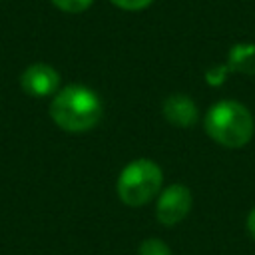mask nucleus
<instances>
[{"label": "nucleus", "instance_id": "4", "mask_svg": "<svg viewBox=\"0 0 255 255\" xmlns=\"http://www.w3.org/2000/svg\"><path fill=\"white\" fill-rule=\"evenodd\" d=\"M191 203H193V197H191L189 187L181 183H173L159 193L157 203H155V217L165 227H171L187 217Z\"/></svg>", "mask_w": 255, "mask_h": 255}, {"label": "nucleus", "instance_id": "9", "mask_svg": "<svg viewBox=\"0 0 255 255\" xmlns=\"http://www.w3.org/2000/svg\"><path fill=\"white\" fill-rule=\"evenodd\" d=\"M94 0H52V4L64 12H72V14H78V12H84L92 6Z\"/></svg>", "mask_w": 255, "mask_h": 255}, {"label": "nucleus", "instance_id": "7", "mask_svg": "<svg viewBox=\"0 0 255 255\" xmlns=\"http://www.w3.org/2000/svg\"><path fill=\"white\" fill-rule=\"evenodd\" d=\"M229 72L255 74V44H235L227 58Z\"/></svg>", "mask_w": 255, "mask_h": 255}, {"label": "nucleus", "instance_id": "2", "mask_svg": "<svg viewBox=\"0 0 255 255\" xmlns=\"http://www.w3.org/2000/svg\"><path fill=\"white\" fill-rule=\"evenodd\" d=\"M205 133L225 147H243L255 129L251 112L233 100L217 102L205 116Z\"/></svg>", "mask_w": 255, "mask_h": 255}, {"label": "nucleus", "instance_id": "3", "mask_svg": "<svg viewBox=\"0 0 255 255\" xmlns=\"http://www.w3.org/2000/svg\"><path fill=\"white\" fill-rule=\"evenodd\" d=\"M161 167L145 157L128 163L118 177V195L129 207H139L151 201L161 189Z\"/></svg>", "mask_w": 255, "mask_h": 255}, {"label": "nucleus", "instance_id": "8", "mask_svg": "<svg viewBox=\"0 0 255 255\" xmlns=\"http://www.w3.org/2000/svg\"><path fill=\"white\" fill-rule=\"evenodd\" d=\"M137 255H171V251H169V247L161 239L149 237V239H145V241L139 243Z\"/></svg>", "mask_w": 255, "mask_h": 255}, {"label": "nucleus", "instance_id": "1", "mask_svg": "<svg viewBox=\"0 0 255 255\" xmlns=\"http://www.w3.org/2000/svg\"><path fill=\"white\" fill-rule=\"evenodd\" d=\"M50 116L66 131H88L102 118V102L94 90L70 84L54 96Z\"/></svg>", "mask_w": 255, "mask_h": 255}, {"label": "nucleus", "instance_id": "5", "mask_svg": "<svg viewBox=\"0 0 255 255\" xmlns=\"http://www.w3.org/2000/svg\"><path fill=\"white\" fill-rule=\"evenodd\" d=\"M20 86L34 98L52 96L60 86V74L48 64H32L22 72Z\"/></svg>", "mask_w": 255, "mask_h": 255}, {"label": "nucleus", "instance_id": "12", "mask_svg": "<svg viewBox=\"0 0 255 255\" xmlns=\"http://www.w3.org/2000/svg\"><path fill=\"white\" fill-rule=\"evenodd\" d=\"M247 231H249V235L255 239V207L249 211V215H247Z\"/></svg>", "mask_w": 255, "mask_h": 255}, {"label": "nucleus", "instance_id": "6", "mask_svg": "<svg viewBox=\"0 0 255 255\" xmlns=\"http://www.w3.org/2000/svg\"><path fill=\"white\" fill-rule=\"evenodd\" d=\"M163 118L177 128H189L197 122V106L185 94H171L163 102Z\"/></svg>", "mask_w": 255, "mask_h": 255}, {"label": "nucleus", "instance_id": "11", "mask_svg": "<svg viewBox=\"0 0 255 255\" xmlns=\"http://www.w3.org/2000/svg\"><path fill=\"white\" fill-rule=\"evenodd\" d=\"M110 2L122 10H141V8L149 6L153 0H110Z\"/></svg>", "mask_w": 255, "mask_h": 255}, {"label": "nucleus", "instance_id": "10", "mask_svg": "<svg viewBox=\"0 0 255 255\" xmlns=\"http://www.w3.org/2000/svg\"><path fill=\"white\" fill-rule=\"evenodd\" d=\"M227 74H229L227 64H225V66H215V68H209V70L205 72V82H207V84H211V86H221V84L225 82Z\"/></svg>", "mask_w": 255, "mask_h": 255}]
</instances>
